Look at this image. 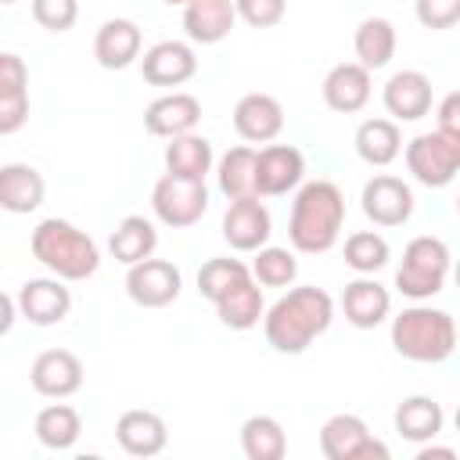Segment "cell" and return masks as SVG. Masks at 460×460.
<instances>
[{
    "instance_id": "ee69618b",
    "label": "cell",
    "mask_w": 460,
    "mask_h": 460,
    "mask_svg": "<svg viewBox=\"0 0 460 460\" xmlns=\"http://www.w3.org/2000/svg\"><path fill=\"white\" fill-rule=\"evenodd\" d=\"M417 460H456V449H449V446H431V442H424V446L417 449Z\"/></svg>"
},
{
    "instance_id": "836d02e7",
    "label": "cell",
    "mask_w": 460,
    "mask_h": 460,
    "mask_svg": "<svg viewBox=\"0 0 460 460\" xmlns=\"http://www.w3.org/2000/svg\"><path fill=\"white\" fill-rule=\"evenodd\" d=\"M388 259H392V248L377 230H356L345 237V266L349 270L374 277L377 270L388 266Z\"/></svg>"
},
{
    "instance_id": "f546056e",
    "label": "cell",
    "mask_w": 460,
    "mask_h": 460,
    "mask_svg": "<svg viewBox=\"0 0 460 460\" xmlns=\"http://www.w3.org/2000/svg\"><path fill=\"white\" fill-rule=\"evenodd\" d=\"M32 431H36L40 446L61 453V449H72V446L79 442V435H83V417H79V410L68 406V402H50V406H43V410L36 413Z\"/></svg>"
},
{
    "instance_id": "ffe728a7",
    "label": "cell",
    "mask_w": 460,
    "mask_h": 460,
    "mask_svg": "<svg viewBox=\"0 0 460 460\" xmlns=\"http://www.w3.org/2000/svg\"><path fill=\"white\" fill-rule=\"evenodd\" d=\"M140 47H144V36L133 18H108V22H101V29L93 36V58L108 72L129 68L140 58Z\"/></svg>"
},
{
    "instance_id": "d4e9b609",
    "label": "cell",
    "mask_w": 460,
    "mask_h": 460,
    "mask_svg": "<svg viewBox=\"0 0 460 460\" xmlns=\"http://www.w3.org/2000/svg\"><path fill=\"white\" fill-rule=\"evenodd\" d=\"M115 438L129 456H158L169 442V428L155 410H126L115 420Z\"/></svg>"
},
{
    "instance_id": "8d00e7d4",
    "label": "cell",
    "mask_w": 460,
    "mask_h": 460,
    "mask_svg": "<svg viewBox=\"0 0 460 460\" xmlns=\"http://www.w3.org/2000/svg\"><path fill=\"white\" fill-rule=\"evenodd\" d=\"M32 18L47 32H68L79 22V0H32Z\"/></svg>"
},
{
    "instance_id": "ab89813d",
    "label": "cell",
    "mask_w": 460,
    "mask_h": 460,
    "mask_svg": "<svg viewBox=\"0 0 460 460\" xmlns=\"http://www.w3.org/2000/svg\"><path fill=\"white\" fill-rule=\"evenodd\" d=\"M29 93V68L18 54L0 50V97H22Z\"/></svg>"
},
{
    "instance_id": "8fae6325",
    "label": "cell",
    "mask_w": 460,
    "mask_h": 460,
    "mask_svg": "<svg viewBox=\"0 0 460 460\" xmlns=\"http://www.w3.org/2000/svg\"><path fill=\"white\" fill-rule=\"evenodd\" d=\"M363 216L374 223V226H402L410 216H413V190L406 180L399 176H388V172H377L363 183Z\"/></svg>"
},
{
    "instance_id": "f6af8a7d",
    "label": "cell",
    "mask_w": 460,
    "mask_h": 460,
    "mask_svg": "<svg viewBox=\"0 0 460 460\" xmlns=\"http://www.w3.org/2000/svg\"><path fill=\"white\" fill-rule=\"evenodd\" d=\"M162 4H169V7H187L190 0H162Z\"/></svg>"
},
{
    "instance_id": "7c38bea8",
    "label": "cell",
    "mask_w": 460,
    "mask_h": 460,
    "mask_svg": "<svg viewBox=\"0 0 460 460\" xmlns=\"http://www.w3.org/2000/svg\"><path fill=\"white\" fill-rule=\"evenodd\" d=\"M14 305H18V316H25L29 323L54 327V323H61L72 313V291L54 273L50 277H32V280H25L18 288Z\"/></svg>"
},
{
    "instance_id": "e0dca14e",
    "label": "cell",
    "mask_w": 460,
    "mask_h": 460,
    "mask_svg": "<svg viewBox=\"0 0 460 460\" xmlns=\"http://www.w3.org/2000/svg\"><path fill=\"white\" fill-rule=\"evenodd\" d=\"M341 313L356 331H374V327H381L388 320L392 295H388V288L381 280H374L370 273H359L341 291Z\"/></svg>"
},
{
    "instance_id": "f1b7e54d",
    "label": "cell",
    "mask_w": 460,
    "mask_h": 460,
    "mask_svg": "<svg viewBox=\"0 0 460 460\" xmlns=\"http://www.w3.org/2000/svg\"><path fill=\"white\" fill-rule=\"evenodd\" d=\"M356 155L367 165H374V169L392 165L402 155L399 122H392V119H367V122H359V129H356Z\"/></svg>"
},
{
    "instance_id": "83f0119b",
    "label": "cell",
    "mask_w": 460,
    "mask_h": 460,
    "mask_svg": "<svg viewBox=\"0 0 460 460\" xmlns=\"http://www.w3.org/2000/svg\"><path fill=\"white\" fill-rule=\"evenodd\" d=\"M395 25L381 14H370L356 25V36H352V50H356V61L367 68V72H377L385 68L392 58H395Z\"/></svg>"
},
{
    "instance_id": "d6986e66",
    "label": "cell",
    "mask_w": 460,
    "mask_h": 460,
    "mask_svg": "<svg viewBox=\"0 0 460 460\" xmlns=\"http://www.w3.org/2000/svg\"><path fill=\"white\" fill-rule=\"evenodd\" d=\"M198 122H201V101L194 93H183V90L155 97L144 111V129L151 137H165V140L198 129Z\"/></svg>"
},
{
    "instance_id": "f35d334b",
    "label": "cell",
    "mask_w": 460,
    "mask_h": 460,
    "mask_svg": "<svg viewBox=\"0 0 460 460\" xmlns=\"http://www.w3.org/2000/svg\"><path fill=\"white\" fill-rule=\"evenodd\" d=\"M413 14L424 29H453L460 22V0H413Z\"/></svg>"
},
{
    "instance_id": "7402d4cb",
    "label": "cell",
    "mask_w": 460,
    "mask_h": 460,
    "mask_svg": "<svg viewBox=\"0 0 460 460\" xmlns=\"http://www.w3.org/2000/svg\"><path fill=\"white\" fill-rule=\"evenodd\" d=\"M47 183L36 165L29 162H4L0 165V208L11 216H29L43 205Z\"/></svg>"
},
{
    "instance_id": "8992f818",
    "label": "cell",
    "mask_w": 460,
    "mask_h": 460,
    "mask_svg": "<svg viewBox=\"0 0 460 460\" xmlns=\"http://www.w3.org/2000/svg\"><path fill=\"white\" fill-rule=\"evenodd\" d=\"M402 158H406V169L417 183L449 187L456 180V169H460V137H449L442 129L417 133L402 147Z\"/></svg>"
},
{
    "instance_id": "7bdbcfd3",
    "label": "cell",
    "mask_w": 460,
    "mask_h": 460,
    "mask_svg": "<svg viewBox=\"0 0 460 460\" xmlns=\"http://www.w3.org/2000/svg\"><path fill=\"white\" fill-rule=\"evenodd\" d=\"M14 320H18V305H14V298L7 291H0V338L14 327Z\"/></svg>"
},
{
    "instance_id": "484cf974",
    "label": "cell",
    "mask_w": 460,
    "mask_h": 460,
    "mask_svg": "<svg viewBox=\"0 0 460 460\" xmlns=\"http://www.w3.org/2000/svg\"><path fill=\"white\" fill-rule=\"evenodd\" d=\"M395 431L399 438L413 442V446H424V442H435L446 428V413L442 406L431 399V395H410L395 406Z\"/></svg>"
},
{
    "instance_id": "2e32d148",
    "label": "cell",
    "mask_w": 460,
    "mask_h": 460,
    "mask_svg": "<svg viewBox=\"0 0 460 460\" xmlns=\"http://www.w3.org/2000/svg\"><path fill=\"white\" fill-rule=\"evenodd\" d=\"M234 129L248 144H270L284 129V104L273 93H262V90L244 93L234 104Z\"/></svg>"
},
{
    "instance_id": "5b68a950",
    "label": "cell",
    "mask_w": 460,
    "mask_h": 460,
    "mask_svg": "<svg viewBox=\"0 0 460 460\" xmlns=\"http://www.w3.org/2000/svg\"><path fill=\"white\" fill-rule=\"evenodd\" d=\"M449 266H453L449 244L435 234H420L402 248V266L395 270V291L413 302L435 298L449 280Z\"/></svg>"
},
{
    "instance_id": "cb8c5ba5",
    "label": "cell",
    "mask_w": 460,
    "mask_h": 460,
    "mask_svg": "<svg viewBox=\"0 0 460 460\" xmlns=\"http://www.w3.org/2000/svg\"><path fill=\"white\" fill-rule=\"evenodd\" d=\"M237 25L234 0H190L183 7V32L190 43H223Z\"/></svg>"
},
{
    "instance_id": "277c9868",
    "label": "cell",
    "mask_w": 460,
    "mask_h": 460,
    "mask_svg": "<svg viewBox=\"0 0 460 460\" xmlns=\"http://www.w3.org/2000/svg\"><path fill=\"white\" fill-rule=\"evenodd\" d=\"M392 349L410 363H446L456 349V323L446 309L413 302L392 316Z\"/></svg>"
},
{
    "instance_id": "7a4b0ae2",
    "label": "cell",
    "mask_w": 460,
    "mask_h": 460,
    "mask_svg": "<svg viewBox=\"0 0 460 460\" xmlns=\"http://www.w3.org/2000/svg\"><path fill=\"white\" fill-rule=\"evenodd\" d=\"M345 226V194L334 180H309L295 187L288 241L302 255H323L338 244Z\"/></svg>"
},
{
    "instance_id": "44dd1931",
    "label": "cell",
    "mask_w": 460,
    "mask_h": 460,
    "mask_svg": "<svg viewBox=\"0 0 460 460\" xmlns=\"http://www.w3.org/2000/svg\"><path fill=\"white\" fill-rule=\"evenodd\" d=\"M323 104L338 115H356L367 108L374 86H370V72L359 61H341L323 75Z\"/></svg>"
},
{
    "instance_id": "52a82bcc",
    "label": "cell",
    "mask_w": 460,
    "mask_h": 460,
    "mask_svg": "<svg viewBox=\"0 0 460 460\" xmlns=\"http://www.w3.org/2000/svg\"><path fill=\"white\" fill-rule=\"evenodd\" d=\"M151 212L162 226H172V230L194 226L208 212V187L201 180H183L165 172L151 190Z\"/></svg>"
},
{
    "instance_id": "60d3db41",
    "label": "cell",
    "mask_w": 460,
    "mask_h": 460,
    "mask_svg": "<svg viewBox=\"0 0 460 460\" xmlns=\"http://www.w3.org/2000/svg\"><path fill=\"white\" fill-rule=\"evenodd\" d=\"M29 122V97H0V137L18 133Z\"/></svg>"
},
{
    "instance_id": "ac0fdd59",
    "label": "cell",
    "mask_w": 460,
    "mask_h": 460,
    "mask_svg": "<svg viewBox=\"0 0 460 460\" xmlns=\"http://www.w3.org/2000/svg\"><path fill=\"white\" fill-rule=\"evenodd\" d=\"M381 101L392 122H417L431 111V79L417 68H402L385 83Z\"/></svg>"
},
{
    "instance_id": "3957f363",
    "label": "cell",
    "mask_w": 460,
    "mask_h": 460,
    "mask_svg": "<svg viewBox=\"0 0 460 460\" xmlns=\"http://www.w3.org/2000/svg\"><path fill=\"white\" fill-rule=\"evenodd\" d=\"M29 248H32V259L43 262L54 277H61L65 284H75V280H86L97 273L101 266V248L97 241L79 230L75 223L68 219H43L36 223L32 237H29Z\"/></svg>"
},
{
    "instance_id": "9a60e30c",
    "label": "cell",
    "mask_w": 460,
    "mask_h": 460,
    "mask_svg": "<svg viewBox=\"0 0 460 460\" xmlns=\"http://www.w3.org/2000/svg\"><path fill=\"white\" fill-rule=\"evenodd\" d=\"M140 72L151 86H183L198 72V54L183 40H162L144 50Z\"/></svg>"
},
{
    "instance_id": "4fadbf2b",
    "label": "cell",
    "mask_w": 460,
    "mask_h": 460,
    "mask_svg": "<svg viewBox=\"0 0 460 460\" xmlns=\"http://www.w3.org/2000/svg\"><path fill=\"white\" fill-rule=\"evenodd\" d=\"M270 234H273L270 208L255 194L234 198L226 205V212H223V241L234 252H255V248L270 244Z\"/></svg>"
},
{
    "instance_id": "d6a6232c",
    "label": "cell",
    "mask_w": 460,
    "mask_h": 460,
    "mask_svg": "<svg viewBox=\"0 0 460 460\" xmlns=\"http://www.w3.org/2000/svg\"><path fill=\"white\" fill-rule=\"evenodd\" d=\"M216 180H219V190H223L230 201L255 194V147H248V144L230 147V151L216 162ZM255 198H259V194H255Z\"/></svg>"
},
{
    "instance_id": "5bb4252c",
    "label": "cell",
    "mask_w": 460,
    "mask_h": 460,
    "mask_svg": "<svg viewBox=\"0 0 460 460\" xmlns=\"http://www.w3.org/2000/svg\"><path fill=\"white\" fill-rule=\"evenodd\" d=\"M83 359L68 349H43L32 367H29V381L43 399H68L83 388Z\"/></svg>"
},
{
    "instance_id": "74e56055",
    "label": "cell",
    "mask_w": 460,
    "mask_h": 460,
    "mask_svg": "<svg viewBox=\"0 0 460 460\" xmlns=\"http://www.w3.org/2000/svg\"><path fill=\"white\" fill-rule=\"evenodd\" d=\"M234 11L252 29H273L288 14V0H234Z\"/></svg>"
},
{
    "instance_id": "9c48e42d",
    "label": "cell",
    "mask_w": 460,
    "mask_h": 460,
    "mask_svg": "<svg viewBox=\"0 0 460 460\" xmlns=\"http://www.w3.org/2000/svg\"><path fill=\"white\" fill-rule=\"evenodd\" d=\"M183 288V273L169 262V259H140L126 270V295L140 305V309H165L180 298Z\"/></svg>"
},
{
    "instance_id": "30bf717a",
    "label": "cell",
    "mask_w": 460,
    "mask_h": 460,
    "mask_svg": "<svg viewBox=\"0 0 460 460\" xmlns=\"http://www.w3.org/2000/svg\"><path fill=\"white\" fill-rule=\"evenodd\" d=\"M305 180V155L291 144H266L255 151V194L280 198Z\"/></svg>"
},
{
    "instance_id": "bcb514c9",
    "label": "cell",
    "mask_w": 460,
    "mask_h": 460,
    "mask_svg": "<svg viewBox=\"0 0 460 460\" xmlns=\"http://www.w3.org/2000/svg\"><path fill=\"white\" fill-rule=\"evenodd\" d=\"M11 4H18V0H0V7H11Z\"/></svg>"
},
{
    "instance_id": "4dcf8cb0",
    "label": "cell",
    "mask_w": 460,
    "mask_h": 460,
    "mask_svg": "<svg viewBox=\"0 0 460 460\" xmlns=\"http://www.w3.org/2000/svg\"><path fill=\"white\" fill-rule=\"evenodd\" d=\"M155 248H158V230H155V223L144 219V216H122V223H119V226L111 230V237H108V252H111L122 266H133V262L155 255Z\"/></svg>"
},
{
    "instance_id": "6da1fadb",
    "label": "cell",
    "mask_w": 460,
    "mask_h": 460,
    "mask_svg": "<svg viewBox=\"0 0 460 460\" xmlns=\"http://www.w3.org/2000/svg\"><path fill=\"white\" fill-rule=\"evenodd\" d=\"M331 320H334V298L316 284H302L280 295L262 313V334L273 352L298 356L331 327Z\"/></svg>"
},
{
    "instance_id": "d590c367",
    "label": "cell",
    "mask_w": 460,
    "mask_h": 460,
    "mask_svg": "<svg viewBox=\"0 0 460 460\" xmlns=\"http://www.w3.org/2000/svg\"><path fill=\"white\" fill-rule=\"evenodd\" d=\"M252 270L241 262V259H230V255H223V259H208L201 270H198V291L208 298V302H216L234 280H241V277H248Z\"/></svg>"
},
{
    "instance_id": "4316f807",
    "label": "cell",
    "mask_w": 460,
    "mask_h": 460,
    "mask_svg": "<svg viewBox=\"0 0 460 460\" xmlns=\"http://www.w3.org/2000/svg\"><path fill=\"white\" fill-rule=\"evenodd\" d=\"M216 165V155H212V140L201 137V133H180L165 144V172L172 176H183V180H201L212 172Z\"/></svg>"
},
{
    "instance_id": "1f68e13d",
    "label": "cell",
    "mask_w": 460,
    "mask_h": 460,
    "mask_svg": "<svg viewBox=\"0 0 460 460\" xmlns=\"http://www.w3.org/2000/svg\"><path fill=\"white\" fill-rule=\"evenodd\" d=\"M241 453L248 460H284L288 453V431L270 413H252L241 424Z\"/></svg>"
},
{
    "instance_id": "e575fe53",
    "label": "cell",
    "mask_w": 460,
    "mask_h": 460,
    "mask_svg": "<svg viewBox=\"0 0 460 460\" xmlns=\"http://www.w3.org/2000/svg\"><path fill=\"white\" fill-rule=\"evenodd\" d=\"M255 262L248 266L252 277L262 284V288H291L295 277H298V262H295V252L288 248H277V244H262L252 252Z\"/></svg>"
},
{
    "instance_id": "603a6c76",
    "label": "cell",
    "mask_w": 460,
    "mask_h": 460,
    "mask_svg": "<svg viewBox=\"0 0 460 460\" xmlns=\"http://www.w3.org/2000/svg\"><path fill=\"white\" fill-rule=\"evenodd\" d=\"M212 305H216L219 323L230 327V331H252V327L262 320V313H266L262 288H259V280H255L252 273L241 277V280H234Z\"/></svg>"
},
{
    "instance_id": "ba28073f",
    "label": "cell",
    "mask_w": 460,
    "mask_h": 460,
    "mask_svg": "<svg viewBox=\"0 0 460 460\" xmlns=\"http://www.w3.org/2000/svg\"><path fill=\"white\" fill-rule=\"evenodd\" d=\"M320 453L327 460H388V446L374 438L363 417L334 413L320 428Z\"/></svg>"
},
{
    "instance_id": "b9f144b4",
    "label": "cell",
    "mask_w": 460,
    "mask_h": 460,
    "mask_svg": "<svg viewBox=\"0 0 460 460\" xmlns=\"http://www.w3.org/2000/svg\"><path fill=\"white\" fill-rule=\"evenodd\" d=\"M435 129H442V133H449V137H460V93H456V90H449V93L438 101Z\"/></svg>"
}]
</instances>
